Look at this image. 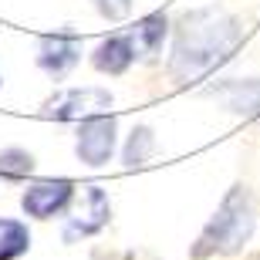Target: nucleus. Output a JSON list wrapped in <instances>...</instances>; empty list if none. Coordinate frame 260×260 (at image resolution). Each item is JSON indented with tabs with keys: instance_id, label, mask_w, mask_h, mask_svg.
<instances>
[{
	"instance_id": "nucleus-1",
	"label": "nucleus",
	"mask_w": 260,
	"mask_h": 260,
	"mask_svg": "<svg viewBox=\"0 0 260 260\" xmlns=\"http://www.w3.org/2000/svg\"><path fill=\"white\" fill-rule=\"evenodd\" d=\"M237 44H240V24L226 10L200 7L193 14H183V20L176 24L169 75L179 85H193L230 58Z\"/></svg>"
},
{
	"instance_id": "nucleus-2",
	"label": "nucleus",
	"mask_w": 260,
	"mask_h": 260,
	"mask_svg": "<svg viewBox=\"0 0 260 260\" xmlns=\"http://www.w3.org/2000/svg\"><path fill=\"white\" fill-rule=\"evenodd\" d=\"M257 226V203L247 186H233L216 206L213 220L200 233L193 247V257H213V253H237L247 247Z\"/></svg>"
},
{
	"instance_id": "nucleus-3",
	"label": "nucleus",
	"mask_w": 260,
	"mask_h": 260,
	"mask_svg": "<svg viewBox=\"0 0 260 260\" xmlns=\"http://www.w3.org/2000/svg\"><path fill=\"white\" fill-rule=\"evenodd\" d=\"M118 142V118L102 112L91 115L85 122H78V139H75V152L85 166H105L115 152Z\"/></svg>"
},
{
	"instance_id": "nucleus-4",
	"label": "nucleus",
	"mask_w": 260,
	"mask_h": 260,
	"mask_svg": "<svg viewBox=\"0 0 260 260\" xmlns=\"http://www.w3.org/2000/svg\"><path fill=\"white\" fill-rule=\"evenodd\" d=\"M108 216H112L108 193L98 189V186H88V189H81V200H78L75 206H71V213L64 216V230H61V237H64L68 243L85 240V237H91V233H98L102 226H105Z\"/></svg>"
},
{
	"instance_id": "nucleus-5",
	"label": "nucleus",
	"mask_w": 260,
	"mask_h": 260,
	"mask_svg": "<svg viewBox=\"0 0 260 260\" xmlns=\"http://www.w3.org/2000/svg\"><path fill=\"white\" fill-rule=\"evenodd\" d=\"M112 108V91L108 88H68L58 91L44 105V115L58 122H85L91 115H102Z\"/></svg>"
},
{
	"instance_id": "nucleus-6",
	"label": "nucleus",
	"mask_w": 260,
	"mask_h": 260,
	"mask_svg": "<svg viewBox=\"0 0 260 260\" xmlns=\"http://www.w3.org/2000/svg\"><path fill=\"white\" fill-rule=\"evenodd\" d=\"M71 200H75V183L71 179H41V183L24 189L20 206L34 220H51V216L64 213Z\"/></svg>"
},
{
	"instance_id": "nucleus-7",
	"label": "nucleus",
	"mask_w": 260,
	"mask_h": 260,
	"mask_svg": "<svg viewBox=\"0 0 260 260\" xmlns=\"http://www.w3.org/2000/svg\"><path fill=\"white\" fill-rule=\"evenodd\" d=\"M85 54V44L78 34H68V30H58V34H44L38 44V64L41 71H48L51 78H64L71 68L81 61Z\"/></svg>"
},
{
	"instance_id": "nucleus-8",
	"label": "nucleus",
	"mask_w": 260,
	"mask_h": 260,
	"mask_svg": "<svg viewBox=\"0 0 260 260\" xmlns=\"http://www.w3.org/2000/svg\"><path fill=\"white\" fill-rule=\"evenodd\" d=\"M233 115L260 118V78H226L206 91Z\"/></svg>"
},
{
	"instance_id": "nucleus-9",
	"label": "nucleus",
	"mask_w": 260,
	"mask_h": 260,
	"mask_svg": "<svg viewBox=\"0 0 260 260\" xmlns=\"http://www.w3.org/2000/svg\"><path fill=\"white\" fill-rule=\"evenodd\" d=\"M132 61H139V58H135L128 30L108 34V38L95 48V54H91V64H95L102 75H125L128 68H132Z\"/></svg>"
},
{
	"instance_id": "nucleus-10",
	"label": "nucleus",
	"mask_w": 260,
	"mask_h": 260,
	"mask_svg": "<svg viewBox=\"0 0 260 260\" xmlns=\"http://www.w3.org/2000/svg\"><path fill=\"white\" fill-rule=\"evenodd\" d=\"M166 34H169V20H166V14H149V17L135 20L132 27H128V38H132L135 58L145 61V58H152V54H159Z\"/></svg>"
},
{
	"instance_id": "nucleus-11",
	"label": "nucleus",
	"mask_w": 260,
	"mask_h": 260,
	"mask_svg": "<svg viewBox=\"0 0 260 260\" xmlns=\"http://www.w3.org/2000/svg\"><path fill=\"white\" fill-rule=\"evenodd\" d=\"M30 250V230L27 223L0 216V260H17L20 253Z\"/></svg>"
},
{
	"instance_id": "nucleus-12",
	"label": "nucleus",
	"mask_w": 260,
	"mask_h": 260,
	"mask_svg": "<svg viewBox=\"0 0 260 260\" xmlns=\"http://www.w3.org/2000/svg\"><path fill=\"white\" fill-rule=\"evenodd\" d=\"M155 152V135L149 125H135L132 132H128V142L125 149H122V162L125 166H145L149 159H152Z\"/></svg>"
},
{
	"instance_id": "nucleus-13",
	"label": "nucleus",
	"mask_w": 260,
	"mask_h": 260,
	"mask_svg": "<svg viewBox=\"0 0 260 260\" xmlns=\"http://www.w3.org/2000/svg\"><path fill=\"white\" fill-rule=\"evenodd\" d=\"M34 173V155L27 149H4L0 152V176L4 179H27Z\"/></svg>"
},
{
	"instance_id": "nucleus-14",
	"label": "nucleus",
	"mask_w": 260,
	"mask_h": 260,
	"mask_svg": "<svg viewBox=\"0 0 260 260\" xmlns=\"http://www.w3.org/2000/svg\"><path fill=\"white\" fill-rule=\"evenodd\" d=\"M98 7V14L102 17H108V20H122L132 10V0H91Z\"/></svg>"
},
{
	"instance_id": "nucleus-15",
	"label": "nucleus",
	"mask_w": 260,
	"mask_h": 260,
	"mask_svg": "<svg viewBox=\"0 0 260 260\" xmlns=\"http://www.w3.org/2000/svg\"><path fill=\"white\" fill-rule=\"evenodd\" d=\"M0 88H4V78H0Z\"/></svg>"
}]
</instances>
